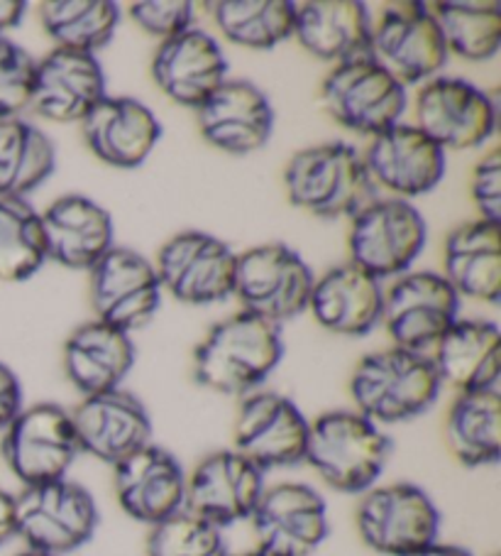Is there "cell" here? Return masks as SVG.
Listing matches in <instances>:
<instances>
[{
  "label": "cell",
  "instance_id": "cell-1",
  "mask_svg": "<svg viewBox=\"0 0 501 556\" xmlns=\"http://www.w3.org/2000/svg\"><path fill=\"white\" fill-rule=\"evenodd\" d=\"M282 358V326L240 309L210 326L196 343L191 376L218 395L245 397L262 390Z\"/></svg>",
  "mask_w": 501,
  "mask_h": 556
},
{
  "label": "cell",
  "instance_id": "cell-2",
  "mask_svg": "<svg viewBox=\"0 0 501 556\" xmlns=\"http://www.w3.org/2000/svg\"><path fill=\"white\" fill-rule=\"evenodd\" d=\"M391 439L355 409H331L311 419L304 464L333 491L362 495L380 483L391 458Z\"/></svg>",
  "mask_w": 501,
  "mask_h": 556
},
{
  "label": "cell",
  "instance_id": "cell-3",
  "mask_svg": "<svg viewBox=\"0 0 501 556\" xmlns=\"http://www.w3.org/2000/svg\"><path fill=\"white\" fill-rule=\"evenodd\" d=\"M348 390L352 409L384 429L428 412L442 386L428 356L389 346L358 361Z\"/></svg>",
  "mask_w": 501,
  "mask_h": 556
},
{
  "label": "cell",
  "instance_id": "cell-4",
  "mask_svg": "<svg viewBox=\"0 0 501 556\" xmlns=\"http://www.w3.org/2000/svg\"><path fill=\"white\" fill-rule=\"evenodd\" d=\"M284 189L296 208L316 218H352L374 199L362 150L333 140L298 150L284 167Z\"/></svg>",
  "mask_w": 501,
  "mask_h": 556
},
{
  "label": "cell",
  "instance_id": "cell-5",
  "mask_svg": "<svg viewBox=\"0 0 501 556\" xmlns=\"http://www.w3.org/2000/svg\"><path fill=\"white\" fill-rule=\"evenodd\" d=\"M95 497L72 478L27 485L15 495V536L50 556L79 552L99 530Z\"/></svg>",
  "mask_w": 501,
  "mask_h": 556
},
{
  "label": "cell",
  "instance_id": "cell-6",
  "mask_svg": "<svg viewBox=\"0 0 501 556\" xmlns=\"http://www.w3.org/2000/svg\"><path fill=\"white\" fill-rule=\"evenodd\" d=\"M316 275L286 243H262L235 257V285L243 312L277 326L308 312Z\"/></svg>",
  "mask_w": 501,
  "mask_h": 556
},
{
  "label": "cell",
  "instance_id": "cell-7",
  "mask_svg": "<svg viewBox=\"0 0 501 556\" xmlns=\"http://www.w3.org/2000/svg\"><path fill=\"white\" fill-rule=\"evenodd\" d=\"M0 454L23 488L69 478L81 454L72 412L56 402L23 407L0 434Z\"/></svg>",
  "mask_w": 501,
  "mask_h": 556
},
{
  "label": "cell",
  "instance_id": "cell-8",
  "mask_svg": "<svg viewBox=\"0 0 501 556\" xmlns=\"http://www.w3.org/2000/svg\"><path fill=\"white\" fill-rule=\"evenodd\" d=\"M355 527L368 549L382 556H411L438 542L440 510L419 485L377 483L360 495Z\"/></svg>",
  "mask_w": 501,
  "mask_h": 556
},
{
  "label": "cell",
  "instance_id": "cell-9",
  "mask_svg": "<svg viewBox=\"0 0 501 556\" xmlns=\"http://www.w3.org/2000/svg\"><path fill=\"white\" fill-rule=\"evenodd\" d=\"M426 238V218L411 201L372 199L350 218V263L380 282L397 280L416 263Z\"/></svg>",
  "mask_w": 501,
  "mask_h": 556
},
{
  "label": "cell",
  "instance_id": "cell-10",
  "mask_svg": "<svg viewBox=\"0 0 501 556\" xmlns=\"http://www.w3.org/2000/svg\"><path fill=\"white\" fill-rule=\"evenodd\" d=\"M321 105L341 128L362 138L401 123L409 105L403 86L370 56L333 66L321 84Z\"/></svg>",
  "mask_w": 501,
  "mask_h": 556
},
{
  "label": "cell",
  "instance_id": "cell-11",
  "mask_svg": "<svg viewBox=\"0 0 501 556\" xmlns=\"http://www.w3.org/2000/svg\"><path fill=\"white\" fill-rule=\"evenodd\" d=\"M460 302L440 273L409 270L384 290L380 326L387 331L391 346L428 356L460 319Z\"/></svg>",
  "mask_w": 501,
  "mask_h": 556
},
{
  "label": "cell",
  "instance_id": "cell-12",
  "mask_svg": "<svg viewBox=\"0 0 501 556\" xmlns=\"http://www.w3.org/2000/svg\"><path fill=\"white\" fill-rule=\"evenodd\" d=\"M370 60L394 76L403 89L440 76L448 50L428 3H394L372 21Z\"/></svg>",
  "mask_w": 501,
  "mask_h": 556
},
{
  "label": "cell",
  "instance_id": "cell-13",
  "mask_svg": "<svg viewBox=\"0 0 501 556\" xmlns=\"http://www.w3.org/2000/svg\"><path fill=\"white\" fill-rule=\"evenodd\" d=\"M237 253L206 231L171 236L154 257L162 292L189 306H208L233 296Z\"/></svg>",
  "mask_w": 501,
  "mask_h": 556
},
{
  "label": "cell",
  "instance_id": "cell-14",
  "mask_svg": "<svg viewBox=\"0 0 501 556\" xmlns=\"http://www.w3.org/2000/svg\"><path fill=\"white\" fill-rule=\"evenodd\" d=\"M311 419L292 397L274 390H257L240 397L233 421V448L259 471H277L304 464Z\"/></svg>",
  "mask_w": 501,
  "mask_h": 556
},
{
  "label": "cell",
  "instance_id": "cell-15",
  "mask_svg": "<svg viewBox=\"0 0 501 556\" xmlns=\"http://www.w3.org/2000/svg\"><path fill=\"white\" fill-rule=\"evenodd\" d=\"M413 116V126L426 132L442 152L477 150L497 130L494 99L460 76H436L421 84Z\"/></svg>",
  "mask_w": 501,
  "mask_h": 556
},
{
  "label": "cell",
  "instance_id": "cell-16",
  "mask_svg": "<svg viewBox=\"0 0 501 556\" xmlns=\"http://www.w3.org/2000/svg\"><path fill=\"white\" fill-rule=\"evenodd\" d=\"M249 522L257 549L269 556H311L331 534L323 495L296 481L267 485Z\"/></svg>",
  "mask_w": 501,
  "mask_h": 556
},
{
  "label": "cell",
  "instance_id": "cell-17",
  "mask_svg": "<svg viewBox=\"0 0 501 556\" xmlns=\"http://www.w3.org/2000/svg\"><path fill=\"white\" fill-rule=\"evenodd\" d=\"M91 306L95 319L125 333L147 326L162 304V287L152 261L132 248L113 245L93 267Z\"/></svg>",
  "mask_w": 501,
  "mask_h": 556
},
{
  "label": "cell",
  "instance_id": "cell-18",
  "mask_svg": "<svg viewBox=\"0 0 501 556\" xmlns=\"http://www.w3.org/2000/svg\"><path fill=\"white\" fill-rule=\"evenodd\" d=\"M265 488V473L253 462L235 448H220L187 473L184 510L226 530L253 517Z\"/></svg>",
  "mask_w": 501,
  "mask_h": 556
},
{
  "label": "cell",
  "instance_id": "cell-19",
  "mask_svg": "<svg viewBox=\"0 0 501 556\" xmlns=\"http://www.w3.org/2000/svg\"><path fill=\"white\" fill-rule=\"evenodd\" d=\"M362 160L372 187L403 201L428 194L446 177V152L413 123L403 121L370 138Z\"/></svg>",
  "mask_w": 501,
  "mask_h": 556
},
{
  "label": "cell",
  "instance_id": "cell-20",
  "mask_svg": "<svg viewBox=\"0 0 501 556\" xmlns=\"http://www.w3.org/2000/svg\"><path fill=\"white\" fill-rule=\"evenodd\" d=\"M113 491L125 515L154 527L184 510L187 468L167 448L147 444L113 466Z\"/></svg>",
  "mask_w": 501,
  "mask_h": 556
},
{
  "label": "cell",
  "instance_id": "cell-21",
  "mask_svg": "<svg viewBox=\"0 0 501 556\" xmlns=\"http://www.w3.org/2000/svg\"><path fill=\"white\" fill-rule=\"evenodd\" d=\"M72 412L81 454L115 466L142 446L152 444V417L144 402L130 390L115 388L81 397Z\"/></svg>",
  "mask_w": 501,
  "mask_h": 556
},
{
  "label": "cell",
  "instance_id": "cell-22",
  "mask_svg": "<svg viewBox=\"0 0 501 556\" xmlns=\"http://www.w3.org/2000/svg\"><path fill=\"white\" fill-rule=\"evenodd\" d=\"M196 126L210 148L245 157L262 150L274 132V109L257 84L228 79L196 109Z\"/></svg>",
  "mask_w": 501,
  "mask_h": 556
},
{
  "label": "cell",
  "instance_id": "cell-23",
  "mask_svg": "<svg viewBox=\"0 0 501 556\" xmlns=\"http://www.w3.org/2000/svg\"><path fill=\"white\" fill-rule=\"evenodd\" d=\"M152 81L177 105L201 109L228 76V56L214 35L201 27L159 42L150 64Z\"/></svg>",
  "mask_w": 501,
  "mask_h": 556
},
{
  "label": "cell",
  "instance_id": "cell-24",
  "mask_svg": "<svg viewBox=\"0 0 501 556\" xmlns=\"http://www.w3.org/2000/svg\"><path fill=\"white\" fill-rule=\"evenodd\" d=\"M105 74L95 54L54 50L37 60L30 111L50 123H81L99 105Z\"/></svg>",
  "mask_w": 501,
  "mask_h": 556
},
{
  "label": "cell",
  "instance_id": "cell-25",
  "mask_svg": "<svg viewBox=\"0 0 501 556\" xmlns=\"http://www.w3.org/2000/svg\"><path fill=\"white\" fill-rule=\"evenodd\" d=\"M86 148L105 165L138 169L150 160L162 138V123L130 96H105L81 123Z\"/></svg>",
  "mask_w": 501,
  "mask_h": 556
},
{
  "label": "cell",
  "instance_id": "cell-26",
  "mask_svg": "<svg viewBox=\"0 0 501 556\" xmlns=\"http://www.w3.org/2000/svg\"><path fill=\"white\" fill-rule=\"evenodd\" d=\"M47 261L66 270L91 273L111 251L113 218L99 201L84 194H64L40 211Z\"/></svg>",
  "mask_w": 501,
  "mask_h": 556
},
{
  "label": "cell",
  "instance_id": "cell-27",
  "mask_svg": "<svg viewBox=\"0 0 501 556\" xmlns=\"http://www.w3.org/2000/svg\"><path fill=\"white\" fill-rule=\"evenodd\" d=\"M384 287L350 261L335 265L316 277L308 312L318 326L338 337L360 339L377 329L382 321Z\"/></svg>",
  "mask_w": 501,
  "mask_h": 556
},
{
  "label": "cell",
  "instance_id": "cell-28",
  "mask_svg": "<svg viewBox=\"0 0 501 556\" xmlns=\"http://www.w3.org/2000/svg\"><path fill=\"white\" fill-rule=\"evenodd\" d=\"M294 40L316 60L333 66L370 56L372 17L360 0L296 3Z\"/></svg>",
  "mask_w": 501,
  "mask_h": 556
},
{
  "label": "cell",
  "instance_id": "cell-29",
  "mask_svg": "<svg viewBox=\"0 0 501 556\" xmlns=\"http://www.w3.org/2000/svg\"><path fill=\"white\" fill-rule=\"evenodd\" d=\"M442 277L455 294L497 306L501 302V224L472 218L452 228L442 248Z\"/></svg>",
  "mask_w": 501,
  "mask_h": 556
},
{
  "label": "cell",
  "instance_id": "cell-30",
  "mask_svg": "<svg viewBox=\"0 0 501 556\" xmlns=\"http://www.w3.org/2000/svg\"><path fill=\"white\" fill-rule=\"evenodd\" d=\"M62 366L81 397L123 388L134 366L132 337L99 319L86 321L64 341Z\"/></svg>",
  "mask_w": 501,
  "mask_h": 556
},
{
  "label": "cell",
  "instance_id": "cell-31",
  "mask_svg": "<svg viewBox=\"0 0 501 556\" xmlns=\"http://www.w3.org/2000/svg\"><path fill=\"white\" fill-rule=\"evenodd\" d=\"M440 386L455 392L494 390L501 378V331L494 321L458 319L428 353Z\"/></svg>",
  "mask_w": 501,
  "mask_h": 556
},
{
  "label": "cell",
  "instance_id": "cell-32",
  "mask_svg": "<svg viewBox=\"0 0 501 556\" xmlns=\"http://www.w3.org/2000/svg\"><path fill=\"white\" fill-rule=\"evenodd\" d=\"M442 439L465 468L497 466L501 458V395L494 390L458 392L450 402Z\"/></svg>",
  "mask_w": 501,
  "mask_h": 556
},
{
  "label": "cell",
  "instance_id": "cell-33",
  "mask_svg": "<svg viewBox=\"0 0 501 556\" xmlns=\"http://www.w3.org/2000/svg\"><path fill=\"white\" fill-rule=\"evenodd\" d=\"M52 138L25 118L0 121V199H27L54 175Z\"/></svg>",
  "mask_w": 501,
  "mask_h": 556
},
{
  "label": "cell",
  "instance_id": "cell-34",
  "mask_svg": "<svg viewBox=\"0 0 501 556\" xmlns=\"http://www.w3.org/2000/svg\"><path fill=\"white\" fill-rule=\"evenodd\" d=\"M218 33L230 45L269 52L294 35L296 3L292 0H218L210 3Z\"/></svg>",
  "mask_w": 501,
  "mask_h": 556
},
{
  "label": "cell",
  "instance_id": "cell-35",
  "mask_svg": "<svg viewBox=\"0 0 501 556\" xmlns=\"http://www.w3.org/2000/svg\"><path fill=\"white\" fill-rule=\"evenodd\" d=\"M40 23L56 50L95 54L118 30L120 8L111 0H47Z\"/></svg>",
  "mask_w": 501,
  "mask_h": 556
},
{
  "label": "cell",
  "instance_id": "cell-36",
  "mask_svg": "<svg viewBox=\"0 0 501 556\" xmlns=\"http://www.w3.org/2000/svg\"><path fill=\"white\" fill-rule=\"evenodd\" d=\"M431 15L446 42L448 56L465 62H489L501 50V8L499 3H472V0H442L428 3Z\"/></svg>",
  "mask_w": 501,
  "mask_h": 556
},
{
  "label": "cell",
  "instance_id": "cell-37",
  "mask_svg": "<svg viewBox=\"0 0 501 556\" xmlns=\"http://www.w3.org/2000/svg\"><path fill=\"white\" fill-rule=\"evenodd\" d=\"M47 263L40 211L27 199H0V282L30 280Z\"/></svg>",
  "mask_w": 501,
  "mask_h": 556
},
{
  "label": "cell",
  "instance_id": "cell-38",
  "mask_svg": "<svg viewBox=\"0 0 501 556\" xmlns=\"http://www.w3.org/2000/svg\"><path fill=\"white\" fill-rule=\"evenodd\" d=\"M223 530L187 510L150 527L147 556H228Z\"/></svg>",
  "mask_w": 501,
  "mask_h": 556
},
{
  "label": "cell",
  "instance_id": "cell-39",
  "mask_svg": "<svg viewBox=\"0 0 501 556\" xmlns=\"http://www.w3.org/2000/svg\"><path fill=\"white\" fill-rule=\"evenodd\" d=\"M37 60L8 37H0V121L23 118L30 111Z\"/></svg>",
  "mask_w": 501,
  "mask_h": 556
},
{
  "label": "cell",
  "instance_id": "cell-40",
  "mask_svg": "<svg viewBox=\"0 0 501 556\" xmlns=\"http://www.w3.org/2000/svg\"><path fill=\"white\" fill-rule=\"evenodd\" d=\"M128 13L144 35L159 42L196 27V3L191 0H134Z\"/></svg>",
  "mask_w": 501,
  "mask_h": 556
},
{
  "label": "cell",
  "instance_id": "cell-41",
  "mask_svg": "<svg viewBox=\"0 0 501 556\" xmlns=\"http://www.w3.org/2000/svg\"><path fill=\"white\" fill-rule=\"evenodd\" d=\"M470 197L477 208V218L501 224V152L489 150L470 177Z\"/></svg>",
  "mask_w": 501,
  "mask_h": 556
},
{
  "label": "cell",
  "instance_id": "cell-42",
  "mask_svg": "<svg viewBox=\"0 0 501 556\" xmlns=\"http://www.w3.org/2000/svg\"><path fill=\"white\" fill-rule=\"evenodd\" d=\"M25 407L23 402V386L15 372L0 361V434L8 429V425L21 415Z\"/></svg>",
  "mask_w": 501,
  "mask_h": 556
},
{
  "label": "cell",
  "instance_id": "cell-43",
  "mask_svg": "<svg viewBox=\"0 0 501 556\" xmlns=\"http://www.w3.org/2000/svg\"><path fill=\"white\" fill-rule=\"evenodd\" d=\"M17 540L15 536V495L0 488V546Z\"/></svg>",
  "mask_w": 501,
  "mask_h": 556
},
{
  "label": "cell",
  "instance_id": "cell-44",
  "mask_svg": "<svg viewBox=\"0 0 501 556\" xmlns=\"http://www.w3.org/2000/svg\"><path fill=\"white\" fill-rule=\"evenodd\" d=\"M27 15V3L23 0H0V37L21 27Z\"/></svg>",
  "mask_w": 501,
  "mask_h": 556
},
{
  "label": "cell",
  "instance_id": "cell-45",
  "mask_svg": "<svg viewBox=\"0 0 501 556\" xmlns=\"http://www.w3.org/2000/svg\"><path fill=\"white\" fill-rule=\"evenodd\" d=\"M411 556H472V552L462 549L458 544H446V542H433L428 546H423L421 552L411 554Z\"/></svg>",
  "mask_w": 501,
  "mask_h": 556
},
{
  "label": "cell",
  "instance_id": "cell-46",
  "mask_svg": "<svg viewBox=\"0 0 501 556\" xmlns=\"http://www.w3.org/2000/svg\"><path fill=\"white\" fill-rule=\"evenodd\" d=\"M228 556H269V554H265V552H259L257 546L255 549H249V552H237V554H228Z\"/></svg>",
  "mask_w": 501,
  "mask_h": 556
},
{
  "label": "cell",
  "instance_id": "cell-47",
  "mask_svg": "<svg viewBox=\"0 0 501 556\" xmlns=\"http://www.w3.org/2000/svg\"><path fill=\"white\" fill-rule=\"evenodd\" d=\"M15 556H50V554H42V552H33V549H25V552H21V554H15Z\"/></svg>",
  "mask_w": 501,
  "mask_h": 556
}]
</instances>
